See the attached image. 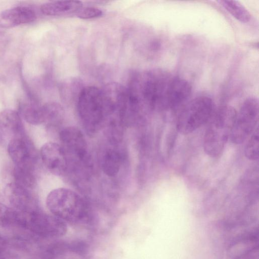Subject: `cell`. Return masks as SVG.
Instances as JSON below:
<instances>
[{"label": "cell", "instance_id": "16", "mask_svg": "<svg viewBox=\"0 0 259 259\" xmlns=\"http://www.w3.org/2000/svg\"><path fill=\"white\" fill-rule=\"evenodd\" d=\"M121 158L119 153L112 149H107L102 156L101 167L104 173L109 177H114L119 172Z\"/></svg>", "mask_w": 259, "mask_h": 259}, {"label": "cell", "instance_id": "8", "mask_svg": "<svg viewBox=\"0 0 259 259\" xmlns=\"http://www.w3.org/2000/svg\"><path fill=\"white\" fill-rule=\"evenodd\" d=\"M59 138L68 159L71 157L79 161H87V143L79 128L73 126L66 127L60 131Z\"/></svg>", "mask_w": 259, "mask_h": 259}, {"label": "cell", "instance_id": "12", "mask_svg": "<svg viewBox=\"0 0 259 259\" xmlns=\"http://www.w3.org/2000/svg\"><path fill=\"white\" fill-rule=\"evenodd\" d=\"M36 19L35 12L27 7L19 6L7 9L0 15V27H13L33 22Z\"/></svg>", "mask_w": 259, "mask_h": 259}, {"label": "cell", "instance_id": "20", "mask_svg": "<svg viewBox=\"0 0 259 259\" xmlns=\"http://www.w3.org/2000/svg\"><path fill=\"white\" fill-rule=\"evenodd\" d=\"M18 211L0 202V226L5 228L17 227Z\"/></svg>", "mask_w": 259, "mask_h": 259}, {"label": "cell", "instance_id": "13", "mask_svg": "<svg viewBox=\"0 0 259 259\" xmlns=\"http://www.w3.org/2000/svg\"><path fill=\"white\" fill-rule=\"evenodd\" d=\"M82 8L78 1H54L42 4L40 10L45 15L62 16L77 13Z\"/></svg>", "mask_w": 259, "mask_h": 259}, {"label": "cell", "instance_id": "25", "mask_svg": "<svg viewBox=\"0 0 259 259\" xmlns=\"http://www.w3.org/2000/svg\"><path fill=\"white\" fill-rule=\"evenodd\" d=\"M3 28L0 27V35L3 33Z\"/></svg>", "mask_w": 259, "mask_h": 259}, {"label": "cell", "instance_id": "5", "mask_svg": "<svg viewBox=\"0 0 259 259\" xmlns=\"http://www.w3.org/2000/svg\"><path fill=\"white\" fill-rule=\"evenodd\" d=\"M17 227L42 238H57L67 232L66 223L53 215L39 210L26 213L18 211Z\"/></svg>", "mask_w": 259, "mask_h": 259}, {"label": "cell", "instance_id": "2", "mask_svg": "<svg viewBox=\"0 0 259 259\" xmlns=\"http://www.w3.org/2000/svg\"><path fill=\"white\" fill-rule=\"evenodd\" d=\"M77 111L82 122L89 134H95L114 114L117 115L115 104L103 93L102 89L88 86L80 92Z\"/></svg>", "mask_w": 259, "mask_h": 259}, {"label": "cell", "instance_id": "22", "mask_svg": "<svg viewBox=\"0 0 259 259\" xmlns=\"http://www.w3.org/2000/svg\"><path fill=\"white\" fill-rule=\"evenodd\" d=\"M103 12L98 8L88 7L82 8L77 13V16L82 19H89L102 16Z\"/></svg>", "mask_w": 259, "mask_h": 259}, {"label": "cell", "instance_id": "3", "mask_svg": "<svg viewBox=\"0 0 259 259\" xmlns=\"http://www.w3.org/2000/svg\"><path fill=\"white\" fill-rule=\"evenodd\" d=\"M46 202L52 214L65 223H79L89 218V207L87 202L71 189L59 188L51 191Z\"/></svg>", "mask_w": 259, "mask_h": 259}, {"label": "cell", "instance_id": "24", "mask_svg": "<svg viewBox=\"0 0 259 259\" xmlns=\"http://www.w3.org/2000/svg\"><path fill=\"white\" fill-rule=\"evenodd\" d=\"M0 259H6V258L2 255V253H0Z\"/></svg>", "mask_w": 259, "mask_h": 259}, {"label": "cell", "instance_id": "4", "mask_svg": "<svg viewBox=\"0 0 259 259\" xmlns=\"http://www.w3.org/2000/svg\"><path fill=\"white\" fill-rule=\"evenodd\" d=\"M237 111L230 106L215 111L207 122L203 138V149L207 155L216 157L223 152L230 139Z\"/></svg>", "mask_w": 259, "mask_h": 259}, {"label": "cell", "instance_id": "1", "mask_svg": "<svg viewBox=\"0 0 259 259\" xmlns=\"http://www.w3.org/2000/svg\"><path fill=\"white\" fill-rule=\"evenodd\" d=\"M128 94L143 105L153 109L176 108L190 97L192 88L185 79L175 77L161 69L136 74L131 79Z\"/></svg>", "mask_w": 259, "mask_h": 259}, {"label": "cell", "instance_id": "14", "mask_svg": "<svg viewBox=\"0 0 259 259\" xmlns=\"http://www.w3.org/2000/svg\"><path fill=\"white\" fill-rule=\"evenodd\" d=\"M0 129L15 137L22 136L23 124L19 113L12 109H5L0 112Z\"/></svg>", "mask_w": 259, "mask_h": 259}, {"label": "cell", "instance_id": "19", "mask_svg": "<svg viewBox=\"0 0 259 259\" xmlns=\"http://www.w3.org/2000/svg\"><path fill=\"white\" fill-rule=\"evenodd\" d=\"M34 168L15 166L13 177L15 183L28 189L32 188L35 185Z\"/></svg>", "mask_w": 259, "mask_h": 259}, {"label": "cell", "instance_id": "7", "mask_svg": "<svg viewBox=\"0 0 259 259\" xmlns=\"http://www.w3.org/2000/svg\"><path fill=\"white\" fill-rule=\"evenodd\" d=\"M259 104L254 97L247 99L237 114L230 140L235 144H241L251 136L258 126Z\"/></svg>", "mask_w": 259, "mask_h": 259}, {"label": "cell", "instance_id": "15", "mask_svg": "<svg viewBox=\"0 0 259 259\" xmlns=\"http://www.w3.org/2000/svg\"><path fill=\"white\" fill-rule=\"evenodd\" d=\"M21 114L25 120L33 125L44 123L43 106L34 102L23 103L20 105Z\"/></svg>", "mask_w": 259, "mask_h": 259}, {"label": "cell", "instance_id": "23", "mask_svg": "<svg viewBox=\"0 0 259 259\" xmlns=\"http://www.w3.org/2000/svg\"><path fill=\"white\" fill-rule=\"evenodd\" d=\"M7 241L2 236L0 235V253H2L7 247Z\"/></svg>", "mask_w": 259, "mask_h": 259}, {"label": "cell", "instance_id": "26", "mask_svg": "<svg viewBox=\"0 0 259 259\" xmlns=\"http://www.w3.org/2000/svg\"><path fill=\"white\" fill-rule=\"evenodd\" d=\"M2 136L1 135V134L0 133V144H1L2 143Z\"/></svg>", "mask_w": 259, "mask_h": 259}, {"label": "cell", "instance_id": "10", "mask_svg": "<svg viewBox=\"0 0 259 259\" xmlns=\"http://www.w3.org/2000/svg\"><path fill=\"white\" fill-rule=\"evenodd\" d=\"M4 194L14 209L22 212H32L39 210L34 198L28 189L11 182L4 188Z\"/></svg>", "mask_w": 259, "mask_h": 259}, {"label": "cell", "instance_id": "11", "mask_svg": "<svg viewBox=\"0 0 259 259\" xmlns=\"http://www.w3.org/2000/svg\"><path fill=\"white\" fill-rule=\"evenodd\" d=\"M8 152L15 166L34 168L35 155L32 147L22 136L15 137L10 141Z\"/></svg>", "mask_w": 259, "mask_h": 259}, {"label": "cell", "instance_id": "18", "mask_svg": "<svg viewBox=\"0 0 259 259\" xmlns=\"http://www.w3.org/2000/svg\"><path fill=\"white\" fill-rule=\"evenodd\" d=\"M42 106L44 123L50 126L56 125L62 120L64 110L59 104L56 102H49Z\"/></svg>", "mask_w": 259, "mask_h": 259}, {"label": "cell", "instance_id": "9", "mask_svg": "<svg viewBox=\"0 0 259 259\" xmlns=\"http://www.w3.org/2000/svg\"><path fill=\"white\" fill-rule=\"evenodd\" d=\"M42 161L53 174L61 176L66 172L68 166V157L62 146L58 143L49 142L44 144L40 149Z\"/></svg>", "mask_w": 259, "mask_h": 259}, {"label": "cell", "instance_id": "6", "mask_svg": "<svg viewBox=\"0 0 259 259\" xmlns=\"http://www.w3.org/2000/svg\"><path fill=\"white\" fill-rule=\"evenodd\" d=\"M214 111V103L211 98L197 97L181 110L177 120V129L181 134H190L207 122Z\"/></svg>", "mask_w": 259, "mask_h": 259}, {"label": "cell", "instance_id": "21", "mask_svg": "<svg viewBox=\"0 0 259 259\" xmlns=\"http://www.w3.org/2000/svg\"><path fill=\"white\" fill-rule=\"evenodd\" d=\"M258 126L248 138L246 142L244 154L247 158L250 160H256L258 157Z\"/></svg>", "mask_w": 259, "mask_h": 259}, {"label": "cell", "instance_id": "17", "mask_svg": "<svg viewBox=\"0 0 259 259\" xmlns=\"http://www.w3.org/2000/svg\"><path fill=\"white\" fill-rule=\"evenodd\" d=\"M218 3L230 14L242 23H247L251 15L246 8L236 1L221 0Z\"/></svg>", "mask_w": 259, "mask_h": 259}]
</instances>
